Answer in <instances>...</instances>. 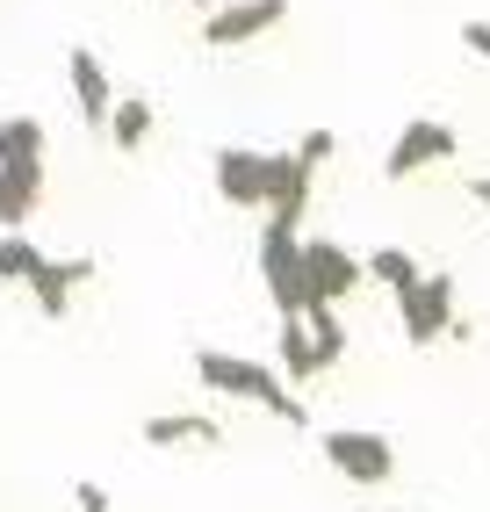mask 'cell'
I'll use <instances>...</instances> for the list:
<instances>
[{"instance_id": "cell-1", "label": "cell", "mask_w": 490, "mask_h": 512, "mask_svg": "<svg viewBox=\"0 0 490 512\" xmlns=\"http://www.w3.org/2000/svg\"><path fill=\"white\" fill-rule=\"evenodd\" d=\"M195 375H202L217 397H245V404H260V412H274L282 426H310V404L282 383V368H260V361H245V354L202 347V354H195Z\"/></svg>"}, {"instance_id": "cell-2", "label": "cell", "mask_w": 490, "mask_h": 512, "mask_svg": "<svg viewBox=\"0 0 490 512\" xmlns=\"http://www.w3.org/2000/svg\"><path fill=\"white\" fill-rule=\"evenodd\" d=\"M260 282L274 296V318H303L310 311V282H303V231L267 224L260 231Z\"/></svg>"}, {"instance_id": "cell-3", "label": "cell", "mask_w": 490, "mask_h": 512, "mask_svg": "<svg viewBox=\"0 0 490 512\" xmlns=\"http://www.w3.org/2000/svg\"><path fill=\"white\" fill-rule=\"evenodd\" d=\"M318 448H325V462L346 476V484H361V491H375V484H390V476H397V448H390V440H382V433H354V426H332L325 440H318Z\"/></svg>"}, {"instance_id": "cell-4", "label": "cell", "mask_w": 490, "mask_h": 512, "mask_svg": "<svg viewBox=\"0 0 490 512\" xmlns=\"http://www.w3.org/2000/svg\"><path fill=\"white\" fill-rule=\"evenodd\" d=\"M397 325L411 347H433V339H447L454 325V275H418L397 289Z\"/></svg>"}, {"instance_id": "cell-5", "label": "cell", "mask_w": 490, "mask_h": 512, "mask_svg": "<svg viewBox=\"0 0 490 512\" xmlns=\"http://www.w3.org/2000/svg\"><path fill=\"white\" fill-rule=\"evenodd\" d=\"M303 282H310V303H346L368 289V260H354L339 238H303Z\"/></svg>"}, {"instance_id": "cell-6", "label": "cell", "mask_w": 490, "mask_h": 512, "mask_svg": "<svg viewBox=\"0 0 490 512\" xmlns=\"http://www.w3.org/2000/svg\"><path fill=\"white\" fill-rule=\"evenodd\" d=\"M454 152H462L454 123L418 116V123H404V130H397V145L382 152V181H411V174H426V166H440V159H454Z\"/></svg>"}, {"instance_id": "cell-7", "label": "cell", "mask_w": 490, "mask_h": 512, "mask_svg": "<svg viewBox=\"0 0 490 512\" xmlns=\"http://www.w3.org/2000/svg\"><path fill=\"white\" fill-rule=\"evenodd\" d=\"M289 22V0H217V8L202 15V44L209 51H238V44H253V37H267V29H282Z\"/></svg>"}, {"instance_id": "cell-8", "label": "cell", "mask_w": 490, "mask_h": 512, "mask_svg": "<svg viewBox=\"0 0 490 512\" xmlns=\"http://www.w3.org/2000/svg\"><path fill=\"white\" fill-rule=\"evenodd\" d=\"M303 210H310V166L296 152H267V224L303 231Z\"/></svg>"}, {"instance_id": "cell-9", "label": "cell", "mask_w": 490, "mask_h": 512, "mask_svg": "<svg viewBox=\"0 0 490 512\" xmlns=\"http://www.w3.org/2000/svg\"><path fill=\"white\" fill-rule=\"evenodd\" d=\"M217 195L231 202V210H267V152L224 145L217 152Z\"/></svg>"}, {"instance_id": "cell-10", "label": "cell", "mask_w": 490, "mask_h": 512, "mask_svg": "<svg viewBox=\"0 0 490 512\" xmlns=\"http://www.w3.org/2000/svg\"><path fill=\"white\" fill-rule=\"evenodd\" d=\"M80 282H94V260H51V253H44V267H37L22 289L37 296L44 318H65V311H73V289H80Z\"/></svg>"}, {"instance_id": "cell-11", "label": "cell", "mask_w": 490, "mask_h": 512, "mask_svg": "<svg viewBox=\"0 0 490 512\" xmlns=\"http://www.w3.org/2000/svg\"><path fill=\"white\" fill-rule=\"evenodd\" d=\"M65 73H73V101H80V116L101 130L109 123V109H116V87H109V65H101L87 44H73V58H65Z\"/></svg>"}, {"instance_id": "cell-12", "label": "cell", "mask_w": 490, "mask_h": 512, "mask_svg": "<svg viewBox=\"0 0 490 512\" xmlns=\"http://www.w3.org/2000/svg\"><path fill=\"white\" fill-rule=\"evenodd\" d=\"M44 202V166H0V231H29Z\"/></svg>"}, {"instance_id": "cell-13", "label": "cell", "mask_w": 490, "mask_h": 512, "mask_svg": "<svg viewBox=\"0 0 490 512\" xmlns=\"http://www.w3.org/2000/svg\"><path fill=\"white\" fill-rule=\"evenodd\" d=\"M137 440H145V448H217L224 440V426L217 419H202V412H159V419H145L137 426Z\"/></svg>"}, {"instance_id": "cell-14", "label": "cell", "mask_w": 490, "mask_h": 512, "mask_svg": "<svg viewBox=\"0 0 490 512\" xmlns=\"http://www.w3.org/2000/svg\"><path fill=\"white\" fill-rule=\"evenodd\" d=\"M274 339H282V347H274V354H282V383L289 390H310V383H318V347H310V325L303 318H282V325H274Z\"/></svg>"}, {"instance_id": "cell-15", "label": "cell", "mask_w": 490, "mask_h": 512, "mask_svg": "<svg viewBox=\"0 0 490 512\" xmlns=\"http://www.w3.org/2000/svg\"><path fill=\"white\" fill-rule=\"evenodd\" d=\"M152 101L145 94H116V109H109V123H101V138H109L116 152H137V145H145L152 138Z\"/></svg>"}, {"instance_id": "cell-16", "label": "cell", "mask_w": 490, "mask_h": 512, "mask_svg": "<svg viewBox=\"0 0 490 512\" xmlns=\"http://www.w3.org/2000/svg\"><path fill=\"white\" fill-rule=\"evenodd\" d=\"M0 166H44V123L37 116L0 123Z\"/></svg>"}, {"instance_id": "cell-17", "label": "cell", "mask_w": 490, "mask_h": 512, "mask_svg": "<svg viewBox=\"0 0 490 512\" xmlns=\"http://www.w3.org/2000/svg\"><path fill=\"white\" fill-rule=\"evenodd\" d=\"M44 267V246L29 231H0V289H15V282H29Z\"/></svg>"}, {"instance_id": "cell-18", "label": "cell", "mask_w": 490, "mask_h": 512, "mask_svg": "<svg viewBox=\"0 0 490 512\" xmlns=\"http://www.w3.org/2000/svg\"><path fill=\"white\" fill-rule=\"evenodd\" d=\"M310 347H318V368H332L346 354V325H339V303H310Z\"/></svg>"}, {"instance_id": "cell-19", "label": "cell", "mask_w": 490, "mask_h": 512, "mask_svg": "<svg viewBox=\"0 0 490 512\" xmlns=\"http://www.w3.org/2000/svg\"><path fill=\"white\" fill-rule=\"evenodd\" d=\"M426 267H418L404 246H382V253H368V282H382V289H404V282H418Z\"/></svg>"}, {"instance_id": "cell-20", "label": "cell", "mask_w": 490, "mask_h": 512, "mask_svg": "<svg viewBox=\"0 0 490 512\" xmlns=\"http://www.w3.org/2000/svg\"><path fill=\"white\" fill-rule=\"evenodd\" d=\"M339 152V138H332V130H303V145H296V159L310 166V174H318V166Z\"/></svg>"}, {"instance_id": "cell-21", "label": "cell", "mask_w": 490, "mask_h": 512, "mask_svg": "<svg viewBox=\"0 0 490 512\" xmlns=\"http://www.w3.org/2000/svg\"><path fill=\"white\" fill-rule=\"evenodd\" d=\"M454 37H462V51L490 58V22H483V15H476V22H462V29H454Z\"/></svg>"}, {"instance_id": "cell-22", "label": "cell", "mask_w": 490, "mask_h": 512, "mask_svg": "<svg viewBox=\"0 0 490 512\" xmlns=\"http://www.w3.org/2000/svg\"><path fill=\"white\" fill-rule=\"evenodd\" d=\"M73 498H80V512H109V491H101V484H80Z\"/></svg>"}, {"instance_id": "cell-23", "label": "cell", "mask_w": 490, "mask_h": 512, "mask_svg": "<svg viewBox=\"0 0 490 512\" xmlns=\"http://www.w3.org/2000/svg\"><path fill=\"white\" fill-rule=\"evenodd\" d=\"M469 195H476V210H483V217H490V174H483V181H476V188H469Z\"/></svg>"}, {"instance_id": "cell-24", "label": "cell", "mask_w": 490, "mask_h": 512, "mask_svg": "<svg viewBox=\"0 0 490 512\" xmlns=\"http://www.w3.org/2000/svg\"><path fill=\"white\" fill-rule=\"evenodd\" d=\"M181 8H202V15H209V8H217V0H181Z\"/></svg>"}]
</instances>
